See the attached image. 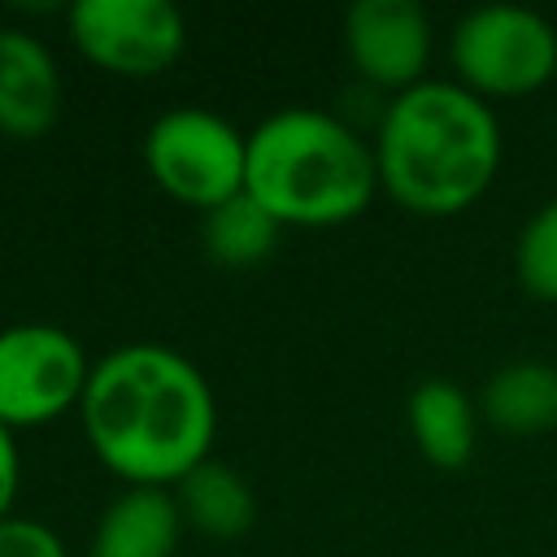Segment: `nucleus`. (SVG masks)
<instances>
[{"label":"nucleus","mask_w":557,"mask_h":557,"mask_svg":"<svg viewBox=\"0 0 557 557\" xmlns=\"http://www.w3.org/2000/svg\"><path fill=\"white\" fill-rule=\"evenodd\" d=\"M78 422L109 474L131 487H174L209 461L218 400L200 366L170 344H122L91 361Z\"/></svg>","instance_id":"obj_1"},{"label":"nucleus","mask_w":557,"mask_h":557,"mask_svg":"<svg viewBox=\"0 0 557 557\" xmlns=\"http://www.w3.org/2000/svg\"><path fill=\"white\" fill-rule=\"evenodd\" d=\"M379 191L418 218L466 213L500 174L505 139L496 109L457 78L396 91L374 126Z\"/></svg>","instance_id":"obj_2"},{"label":"nucleus","mask_w":557,"mask_h":557,"mask_svg":"<svg viewBox=\"0 0 557 557\" xmlns=\"http://www.w3.org/2000/svg\"><path fill=\"white\" fill-rule=\"evenodd\" d=\"M244 191L278 226H344L379 191L374 148L339 113L292 104L248 131Z\"/></svg>","instance_id":"obj_3"},{"label":"nucleus","mask_w":557,"mask_h":557,"mask_svg":"<svg viewBox=\"0 0 557 557\" xmlns=\"http://www.w3.org/2000/svg\"><path fill=\"white\" fill-rule=\"evenodd\" d=\"M448 61L479 100H518L553 83L557 26L527 4H479L457 17Z\"/></svg>","instance_id":"obj_4"},{"label":"nucleus","mask_w":557,"mask_h":557,"mask_svg":"<svg viewBox=\"0 0 557 557\" xmlns=\"http://www.w3.org/2000/svg\"><path fill=\"white\" fill-rule=\"evenodd\" d=\"M144 170L170 200L209 213L244 196L248 135L213 109L178 104L144 131Z\"/></svg>","instance_id":"obj_5"},{"label":"nucleus","mask_w":557,"mask_h":557,"mask_svg":"<svg viewBox=\"0 0 557 557\" xmlns=\"http://www.w3.org/2000/svg\"><path fill=\"white\" fill-rule=\"evenodd\" d=\"M87 379V348L65 326L13 322L0 331V426L13 435L78 409Z\"/></svg>","instance_id":"obj_6"},{"label":"nucleus","mask_w":557,"mask_h":557,"mask_svg":"<svg viewBox=\"0 0 557 557\" xmlns=\"http://www.w3.org/2000/svg\"><path fill=\"white\" fill-rule=\"evenodd\" d=\"M65 30L83 61L117 78H157L187 48V22L170 0H74Z\"/></svg>","instance_id":"obj_7"},{"label":"nucleus","mask_w":557,"mask_h":557,"mask_svg":"<svg viewBox=\"0 0 557 557\" xmlns=\"http://www.w3.org/2000/svg\"><path fill=\"white\" fill-rule=\"evenodd\" d=\"M431 17L418 0H357L344 13V52L357 78L383 91H409L431 70Z\"/></svg>","instance_id":"obj_8"},{"label":"nucleus","mask_w":557,"mask_h":557,"mask_svg":"<svg viewBox=\"0 0 557 557\" xmlns=\"http://www.w3.org/2000/svg\"><path fill=\"white\" fill-rule=\"evenodd\" d=\"M61 117V65L52 48L22 30L0 26V135L30 144Z\"/></svg>","instance_id":"obj_9"},{"label":"nucleus","mask_w":557,"mask_h":557,"mask_svg":"<svg viewBox=\"0 0 557 557\" xmlns=\"http://www.w3.org/2000/svg\"><path fill=\"white\" fill-rule=\"evenodd\" d=\"M183 535V513L165 487H126L117 492L96 531L87 557H174Z\"/></svg>","instance_id":"obj_10"},{"label":"nucleus","mask_w":557,"mask_h":557,"mask_svg":"<svg viewBox=\"0 0 557 557\" xmlns=\"http://www.w3.org/2000/svg\"><path fill=\"white\" fill-rule=\"evenodd\" d=\"M409 435L426 466L435 470H461L474 457L479 444V400L453 379H422L409 392Z\"/></svg>","instance_id":"obj_11"},{"label":"nucleus","mask_w":557,"mask_h":557,"mask_svg":"<svg viewBox=\"0 0 557 557\" xmlns=\"http://www.w3.org/2000/svg\"><path fill=\"white\" fill-rule=\"evenodd\" d=\"M479 418L505 435L557 431V366L509 361L492 370L479 392Z\"/></svg>","instance_id":"obj_12"},{"label":"nucleus","mask_w":557,"mask_h":557,"mask_svg":"<svg viewBox=\"0 0 557 557\" xmlns=\"http://www.w3.org/2000/svg\"><path fill=\"white\" fill-rule=\"evenodd\" d=\"M174 505L183 513V527L209 535V540H239L257 522V492L252 483L222 461H200L187 479L174 487Z\"/></svg>","instance_id":"obj_13"},{"label":"nucleus","mask_w":557,"mask_h":557,"mask_svg":"<svg viewBox=\"0 0 557 557\" xmlns=\"http://www.w3.org/2000/svg\"><path fill=\"white\" fill-rule=\"evenodd\" d=\"M283 226L244 191L209 213H200V248L213 265L222 270H248V265H261L274 244H278Z\"/></svg>","instance_id":"obj_14"},{"label":"nucleus","mask_w":557,"mask_h":557,"mask_svg":"<svg viewBox=\"0 0 557 557\" xmlns=\"http://www.w3.org/2000/svg\"><path fill=\"white\" fill-rule=\"evenodd\" d=\"M513 270L527 296L557 305V196L522 222L513 244Z\"/></svg>","instance_id":"obj_15"},{"label":"nucleus","mask_w":557,"mask_h":557,"mask_svg":"<svg viewBox=\"0 0 557 557\" xmlns=\"http://www.w3.org/2000/svg\"><path fill=\"white\" fill-rule=\"evenodd\" d=\"M0 557H70V553L48 522L13 513L0 522Z\"/></svg>","instance_id":"obj_16"},{"label":"nucleus","mask_w":557,"mask_h":557,"mask_svg":"<svg viewBox=\"0 0 557 557\" xmlns=\"http://www.w3.org/2000/svg\"><path fill=\"white\" fill-rule=\"evenodd\" d=\"M22 487V457H17V435L0 426V522L13 518V500Z\"/></svg>","instance_id":"obj_17"}]
</instances>
